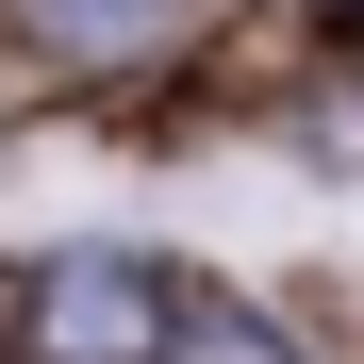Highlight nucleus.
Returning <instances> with one entry per match:
<instances>
[{"label": "nucleus", "mask_w": 364, "mask_h": 364, "mask_svg": "<svg viewBox=\"0 0 364 364\" xmlns=\"http://www.w3.org/2000/svg\"><path fill=\"white\" fill-rule=\"evenodd\" d=\"M182 364H282V331H249V315H199V331H182Z\"/></svg>", "instance_id": "3"}, {"label": "nucleus", "mask_w": 364, "mask_h": 364, "mask_svg": "<svg viewBox=\"0 0 364 364\" xmlns=\"http://www.w3.org/2000/svg\"><path fill=\"white\" fill-rule=\"evenodd\" d=\"M33 364H166L182 315H166V282L133 249H67V265H33Z\"/></svg>", "instance_id": "1"}, {"label": "nucleus", "mask_w": 364, "mask_h": 364, "mask_svg": "<svg viewBox=\"0 0 364 364\" xmlns=\"http://www.w3.org/2000/svg\"><path fill=\"white\" fill-rule=\"evenodd\" d=\"M50 17H67V33H83V50H133V33H149V17H166V0H50Z\"/></svg>", "instance_id": "2"}]
</instances>
